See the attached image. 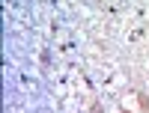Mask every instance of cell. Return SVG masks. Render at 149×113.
I'll use <instances>...</instances> for the list:
<instances>
[{"label":"cell","instance_id":"cell-4","mask_svg":"<svg viewBox=\"0 0 149 113\" xmlns=\"http://www.w3.org/2000/svg\"><path fill=\"white\" fill-rule=\"evenodd\" d=\"M122 113H128V110H122Z\"/></svg>","mask_w":149,"mask_h":113},{"label":"cell","instance_id":"cell-3","mask_svg":"<svg viewBox=\"0 0 149 113\" xmlns=\"http://www.w3.org/2000/svg\"><path fill=\"white\" fill-rule=\"evenodd\" d=\"M48 62H51V51L45 48V51H42V66H48Z\"/></svg>","mask_w":149,"mask_h":113},{"label":"cell","instance_id":"cell-2","mask_svg":"<svg viewBox=\"0 0 149 113\" xmlns=\"http://www.w3.org/2000/svg\"><path fill=\"white\" fill-rule=\"evenodd\" d=\"M90 113H104V107L98 104V101H93V104H90Z\"/></svg>","mask_w":149,"mask_h":113},{"label":"cell","instance_id":"cell-1","mask_svg":"<svg viewBox=\"0 0 149 113\" xmlns=\"http://www.w3.org/2000/svg\"><path fill=\"white\" fill-rule=\"evenodd\" d=\"M137 104H140V110H143V113H149V92H143V89L137 92Z\"/></svg>","mask_w":149,"mask_h":113}]
</instances>
